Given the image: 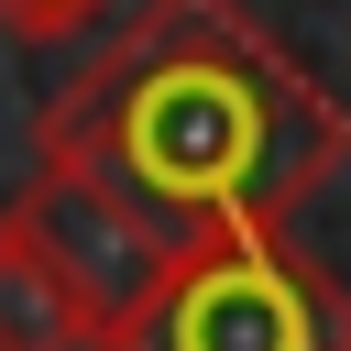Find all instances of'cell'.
<instances>
[{
  "instance_id": "6da1fadb",
  "label": "cell",
  "mask_w": 351,
  "mask_h": 351,
  "mask_svg": "<svg viewBox=\"0 0 351 351\" xmlns=\"http://www.w3.org/2000/svg\"><path fill=\"white\" fill-rule=\"evenodd\" d=\"M44 165L132 197L165 241L285 230L351 154V110L241 11L143 0L33 121Z\"/></svg>"
},
{
  "instance_id": "5b68a950",
  "label": "cell",
  "mask_w": 351,
  "mask_h": 351,
  "mask_svg": "<svg viewBox=\"0 0 351 351\" xmlns=\"http://www.w3.org/2000/svg\"><path fill=\"white\" fill-rule=\"evenodd\" d=\"M121 0H0V33L11 44H77V33H99Z\"/></svg>"
},
{
  "instance_id": "277c9868",
  "label": "cell",
  "mask_w": 351,
  "mask_h": 351,
  "mask_svg": "<svg viewBox=\"0 0 351 351\" xmlns=\"http://www.w3.org/2000/svg\"><path fill=\"white\" fill-rule=\"evenodd\" d=\"M0 351H88L66 285L44 274V252L22 241V219L0 208Z\"/></svg>"
},
{
  "instance_id": "3957f363",
  "label": "cell",
  "mask_w": 351,
  "mask_h": 351,
  "mask_svg": "<svg viewBox=\"0 0 351 351\" xmlns=\"http://www.w3.org/2000/svg\"><path fill=\"white\" fill-rule=\"evenodd\" d=\"M11 219H22V241L44 252V274L66 285V307H77V329H88V351H132L143 340V318L165 307V285H176V252L186 241H165L132 197H110V186H88V176H66V165H44L22 197H0Z\"/></svg>"
},
{
  "instance_id": "7a4b0ae2",
  "label": "cell",
  "mask_w": 351,
  "mask_h": 351,
  "mask_svg": "<svg viewBox=\"0 0 351 351\" xmlns=\"http://www.w3.org/2000/svg\"><path fill=\"white\" fill-rule=\"evenodd\" d=\"M132 351H351V274L296 230H208Z\"/></svg>"
}]
</instances>
